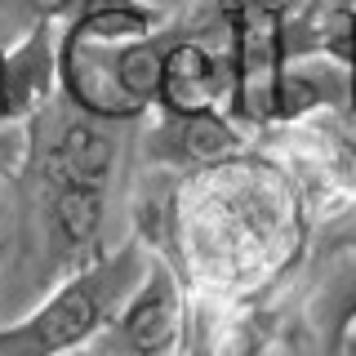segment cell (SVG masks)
<instances>
[{"label":"cell","instance_id":"obj_1","mask_svg":"<svg viewBox=\"0 0 356 356\" xmlns=\"http://www.w3.org/2000/svg\"><path fill=\"white\" fill-rule=\"evenodd\" d=\"M147 245L129 236L116 250H98L89 263L72 267L22 321L0 325V356H72L98 339L116 316L129 289L147 272Z\"/></svg>","mask_w":356,"mask_h":356},{"label":"cell","instance_id":"obj_2","mask_svg":"<svg viewBox=\"0 0 356 356\" xmlns=\"http://www.w3.org/2000/svg\"><path fill=\"white\" fill-rule=\"evenodd\" d=\"M187 343H192V285L152 254L143 281L98 330L85 356H187Z\"/></svg>","mask_w":356,"mask_h":356},{"label":"cell","instance_id":"obj_3","mask_svg":"<svg viewBox=\"0 0 356 356\" xmlns=\"http://www.w3.org/2000/svg\"><path fill=\"white\" fill-rule=\"evenodd\" d=\"M147 161L152 170L192 178L205 170H222V165L245 156V129L227 116L222 107L214 111H192V116H165L156 111L152 129H147Z\"/></svg>","mask_w":356,"mask_h":356},{"label":"cell","instance_id":"obj_4","mask_svg":"<svg viewBox=\"0 0 356 356\" xmlns=\"http://www.w3.org/2000/svg\"><path fill=\"white\" fill-rule=\"evenodd\" d=\"M58 98V22H31L0 44V125H36Z\"/></svg>","mask_w":356,"mask_h":356},{"label":"cell","instance_id":"obj_5","mask_svg":"<svg viewBox=\"0 0 356 356\" xmlns=\"http://www.w3.org/2000/svg\"><path fill=\"white\" fill-rule=\"evenodd\" d=\"M232 94V72H227V54L214 49L205 36L196 31H174L165 44V63H161V89H156V107L165 116H192V111H227Z\"/></svg>","mask_w":356,"mask_h":356},{"label":"cell","instance_id":"obj_6","mask_svg":"<svg viewBox=\"0 0 356 356\" xmlns=\"http://www.w3.org/2000/svg\"><path fill=\"white\" fill-rule=\"evenodd\" d=\"M40 192H44V232H49L54 254L67 263V272L89 263L103 250L107 187L40 174Z\"/></svg>","mask_w":356,"mask_h":356},{"label":"cell","instance_id":"obj_7","mask_svg":"<svg viewBox=\"0 0 356 356\" xmlns=\"http://www.w3.org/2000/svg\"><path fill=\"white\" fill-rule=\"evenodd\" d=\"M116 161H120L116 125L76 111L72 120H63V125H58V134L49 138V147L40 152V174L107 187L111 174H116Z\"/></svg>","mask_w":356,"mask_h":356},{"label":"cell","instance_id":"obj_8","mask_svg":"<svg viewBox=\"0 0 356 356\" xmlns=\"http://www.w3.org/2000/svg\"><path fill=\"white\" fill-rule=\"evenodd\" d=\"M165 27H170V9L152 0H76L58 22V36L85 44H125L156 36Z\"/></svg>","mask_w":356,"mask_h":356},{"label":"cell","instance_id":"obj_9","mask_svg":"<svg viewBox=\"0 0 356 356\" xmlns=\"http://www.w3.org/2000/svg\"><path fill=\"white\" fill-rule=\"evenodd\" d=\"M72 5H76V0H0V9L18 14L27 27H31V22H63Z\"/></svg>","mask_w":356,"mask_h":356},{"label":"cell","instance_id":"obj_10","mask_svg":"<svg viewBox=\"0 0 356 356\" xmlns=\"http://www.w3.org/2000/svg\"><path fill=\"white\" fill-rule=\"evenodd\" d=\"M334 356H356V321H352L348 330H343V339H339V352H334Z\"/></svg>","mask_w":356,"mask_h":356},{"label":"cell","instance_id":"obj_11","mask_svg":"<svg viewBox=\"0 0 356 356\" xmlns=\"http://www.w3.org/2000/svg\"><path fill=\"white\" fill-rule=\"evenodd\" d=\"M152 5H161V9H170V5H178V0H152Z\"/></svg>","mask_w":356,"mask_h":356},{"label":"cell","instance_id":"obj_12","mask_svg":"<svg viewBox=\"0 0 356 356\" xmlns=\"http://www.w3.org/2000/svg\"><path fill=\"white\" fill-rule=\"evenodd\" d=\"M348 5H352V9H356V0H348Z\"/></svg>","mask_w":356,"mask_h":356}]
</instances>
